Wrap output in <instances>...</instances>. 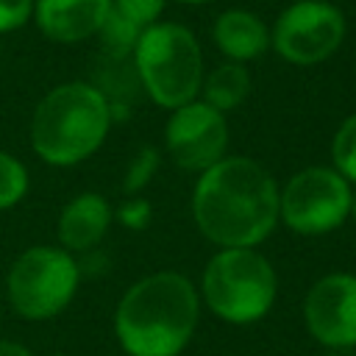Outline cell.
<instances>
[{
  "instance_id": "6da1fadb",
  "label": "cell",
  "mask_w": 356,
  "mask_h": 356,
  "mask_svg": "<svg viewBox=\"0 0 356 356\" xmlns=\"http://www.w3.org/2000/svg\"><path fill=\"white\" fill-rule=\"evenodd\" d=\"M192 217L217 248H256L278 225L275 178L248 156H225L200 172Z\"/></svg>"
},
{
  "instance_id": "7a4b0ae2",
  "label": "cell",
  "mask_w": 356,
  "mask_h": 356,
  "mask_svg": "<svg viewBox=\"0 0 356 356\" xmlns=\"http://www.w3.org/2000/svg\"><path fill=\"white\" fill-rule=\"evenodd\" d=\"M200 317V292L172 270L134 281L117 303L114 334L128 356H178Z\"/></svg>"
},
{
  "instance_id": "3957f363",
  "label": "cell",
  "mask_w": 356,
  "mask_h": 356,
  "mask_svg": "<svg viewBox=\"0 0 356 356\" xmlns=\"http://www.w3.org/2000/svg\"><path fill=\"white\" fill-rule=\"evenodd\" d=\"M111 108L95 83L70 81L50 89L31 120V147L50 167L89 159L108 136Z\"/></svg>"
},
{
  "instance_id": "277c9868",
  "label": "cell",
  "mask_w": 356,
  "mask_h": 356,
  "mask_svg": "<svg viewBox=\"0 0 356 356\" xmlns=\"http://www.w3.org/2000/svg\"><path fill=\"white\" fill-rule=\"evenodd\" d=\"M200 300L231 325L267 317L278 298V275L256 248H220L203 267Z\"/></svg>"
},
{
  "instance_id": "5b68a950",
  "label": "cell",
  "mask_w": 356,
  "mask_h": 356,
  "mask_svg": "<svg viewBox=\"0 0 356 356\" xmlns=\"http://www.w3.org/2000/svg\"><path fill=\"white\" fill-rule=\"evenodd\" d=\"M134 70L150 100L161 108H178L197 100L203 83V53L195 33L178 22H153L139 33Z\"/></svg>"
},
{
  "instance_id": "8992f818",
  "label": "cell",
  "mask_w": 356,
  "mask_h": 356,
  "mask_svg": "<svg viewBox=\"0 0 356 356\" xmlns=\"http://www.w3.org/2000/svg\"><path fill=\"white\" fill-rule=\"evenodd\" d=\"M78 259L56 245H33L22 250L8 275L6 298L22 320H50L61 314L78 292Z\"/></svg>"
},
{
  "instance_id": "52a82bcc",
  "label": "cell",
  "mask_w": 356,
  "mask_h": 356,
  "mask_svg": "<svg viewBox=\"0 0 356 356\" xmlns=\"http://www.w3.org/2000/svg\"><path fill=\"white\" fill-rule=\"evenodd\" d=\"M350 181L334 167H306L278 192V220L300 236L331 234L350 217Z\"/></svg>"
},
{
  "instance_id": "ba28073f",
  "label": "cell",
  "mask_w": 356,
  "mask_h": 356,
  "mask_svg": "<svg viewBox=\"0 0 356 356\" xmlns=\"http://www.w3.org/2000/svg\"><path fill=\"white\" fill-rule=\"evenodd\" d=\"M345 39V17L334 3L298 0L281 11L273 25L270 44L278 56L298 67H312L331 58Z\"/></svg>"
},
{
  "instance_id": "9c48e42d",
  "label": "cell",
  "mask_w": 356,
  "mask_h": 356,
  "mask_svg": "<svg viewBox=\"0 0 356 356\" xmlns=\"http://www.w3.org/2000/svg\"><path fill=\"white\" fill-rule=\"evenodd\" d=\"M164 145L170 159L186 172H203L228 150L225 114L203 100H189L172 108L164 125Z\"/></svg>"
},
{
  "instance_id": "30bf717a",
  "label": "cell",
  "mask_w": 356,
  "mask_h": 356,
  "mask_svg": "<svg viewBox=\"0 0 356 356\" xmlns=\"http://www.w3.org/2000/svg\"><path fill=\"white\" fill-rule=\"evenodd\" d=\"M303 320L314 342L331 350L356 348V275L328 273L317 278L306 292Z\"/></svg>"
},
{
  "instance_id": "8fae6325",
  "label": "cell",
  "mask_w": 356,
  "mask_h": 356,
  "mask_svg": "<svg viewBox=\"0 0 356 356\" xmlns=\"http://www.w3.org/2000/svg\"><path fill=\"white\" fill-rule=\"evenodd\" d=\"M111 11V0H33L39 31L61 44L95 36Z\"/></svg>"
},
{
  "instance_id": "7c38bea8",
  "label": "cell",
  "mask_w": 356,
  "mask_h": 356,
  "mask_svg": "<svg viewBox=\"0 0 356 356\" xmlns=\"http://www.w3.org/2000/svg\"><path fill=\"white\" fill-rule=\"evenodd\" d=\"M114 222V209L100 192L75 195L58 217V245L70 253L95 250Z\"/></svg>"
},
{
  "instance_id": "4fadbf2b",
  "label": "cell",
  "mask_w": 356,
  "mask_h": 356,
  "mask_svg": "<svg viewBox=\"0 0 356 356\" xmlns=\"http://www.w3.org/2000/svg\"><path fill=\"white\" fill-rule=\"evenodd\" d=\"M214 44L228 61L245 64L264 56L270 47V31L256 14L245 8H228L214 19Z\"/></svg>"
},
{
  "instance_id": "5bb4252c",
  "label": "cell",
  "mask_w": 356,
  "mask_h": 356,
  "mask_svg": "<svg viewBox=\"0 0 356 356\" xmlns=\"http://www.w3.org/2000/svg\"><path fill=\"white\" fill-rule=\"evenodd\" d=\"M248 92H250V72L245 70V64H236V61L220 64L217 70L203 75V83H200L203 103H209L222 114L242 106Z\"/></svg>"
},
{
  "instance_id": "9a60e30c",
  "label": "cell",
  "mask_w": 356,
  "mask_h": 356,
  "mask_svg": "<svg viewBox=\"0 0 356 356\" xmlns=\"http://www.w3.org/2000/svg\"><path fill=\"white\" fill-rule=\"evenodd\" d=\"M97 33H100V42H103L106 53L111 58H122V56H134V47L139 42L142 28L134 25L131 19H125L122 14H117L111 8L108 17H106V22H103V28Z\"/></svg>"
},
{
  "instance_id": "2e32d148",
  "label": "cell",
  "mask_w": 356,
  "mask_h": 356,
  "mask_svg": "<svg viewBox=\"0 0 356 356\" xmlns=\"http://www.w3.org/2000/svg\"><path fill=\"white\" fill-rule=\"evenodd\" d=\"M25 192H28V170H25V164L17 156L0 150V211L14 209L25 197Z\"/></svg>"
},
{
  "instance_id": "e0dca14e",
  "label": "cell",
  "mask_w": 356,
  "mask_h": 356,
  "mask_svg": "<svg viewBox=\"0 0 356 356\" xmlns=\"http://www.w3.org/2000/svg\"><path fill=\"white\" fill-rule=\"evenodd\" d=\"M331 159L334 170L356 186V111L337 128L334 142H331Z\"/></svg>"
},
{
  "instance_id": "ac0fdd59",
  "label": "cell",
  "mask_w": 356,
  "mask_h": 356,
  "mask_svg": "<svg viewBox=\"0 0 356 356\" xmlns=\"http://www.w3.org/2000/svg\"><path fill=\"white\" fill-rule=\"evenodd\" d=\"M159 164H161V156H159V150L156 147H139L136 153H134V159L128 161V167H125V175H122V192L128 195V197H134V195H139L150 181H153V175L159 172Z\"/></svg>"
},
{
  "instance_id": "d6986e66",
  "label": "cell",
  "mask_w": 356,
  "mask_h": 356,
  "mask_svg": "<svg viewBox=\"0 0 356 356\" xmlns=\"http://www.w3.org/2000/svg\"><path fill=\"white\" fill-rule=\"evenodd\" d=\"M111 8L145 31L147 25L159 22V14L164 8V0H111Z\"/></svg>"
},
{
  "instance_id": "ffe728a7",
  "label": "cell",
  "mask_w": 356,
  "mask_h": 356,
  "mask_svg": "<svg viewBox=\"0 0 356 356\" xmlns=\"http://www.w3.org/2000/svg\"><path fill=\"white\" fill-rule=\"evenodd\" d=\"M114 217H117V222H120L122 228H128V231H145V228L150 225V220H153V206H150V200L134 195V197H128V200L114 211Z\"/></svg>"
},
{
  "instance_id": "44dd1931",
  "label": "cell",
  "mask_w": 356,
  "mask_h": 356,
  "mask_svg": "<svg viewBox=\"0 0 356 356\" xmlns=\"http://www.w3.org/2000/svg\"><path fill=\"white\" fill-rule=\"evenodd\" d=\"M33 14V0H0V33L22 28Z\"/></svg>"
},
{
  "instance_id": "7402d4cb",
  "label": "cell",
  "mask_w": 356,
  "mask_h": 356,
  "mask_svg": "<svg viewBox=\"0 0 356 356\" xmlns=\"http://www.w3.org/2000/svg\"><path fill=\"white\" fill-rule=\"evenodd\" d=\"M0 356H33L22 342L14 339H0Z\"/></svg>"
},
{
  "instance_id": "603a6c76",
  "label": "cell",
  "mask_w": 356,
  "mask_h": 356,
  "mask_svg": "<svg viewBox=\"0 0 356 356\" xmlns=\"http://www.w3.org/2000/svg\"><path fill=\"white\" fill-rule=\"evenodd\" d=\"M350 217L356 220V186H353V195H350Z\"/></svg>"
},
{
  "instance_id": "cb8c5ba5",
  "label": "cell",
  "mask_w": 356,
  "mask_h": 356,
  "mask_svg": "<svg viewBox=\"0 0 356 356\" xmlns=\"http://www.w3.org/2000/svg\"><path fill=\"white\" fill-rule=\"evenodd\" d=\"M178 3H186V6H203V3H209V0H178Z\"/></svg>"
},
{
  "instance_id": "d4e9b609",
  "label": "cell",
  "mask_w": 356,
  "mask_h": 356,
  "mask_svg": "<svg viewBox=\"0 0 356 356\" xmlns=\"http://www.w3.org/2000/svg\"><path fill=\"white\" fill-rule=\"evenodd\" d=\"M47 356H67V353H47Z\"/></svg>"
},
{
  "instance_id": "484cf974",
  "label": "cell",
  "mask_w": 356,
  "mask_h": 356,
  "mask_svg": "<svg viewBox=\"0 0 356 356\" xmlns=\"http://www.w3.org/2000/svg\"><path fill=\"white\" fill-rule=\"evenodd\" d=\"M353 356H356V353H353Z\"/></svg>"
}]
</instances>
